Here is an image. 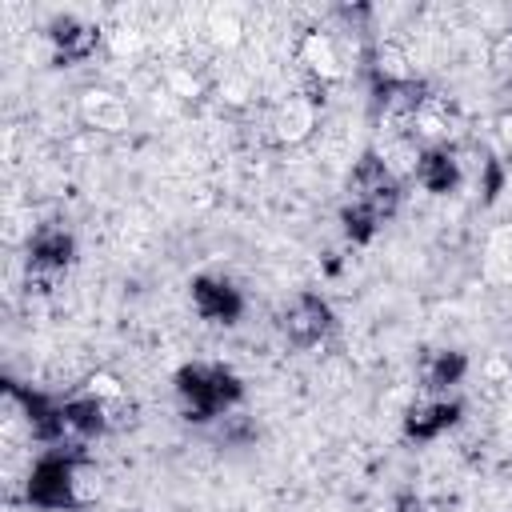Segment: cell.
I'll list each match as a JSON object with an SVG mask.
<instances>
[{"mask_svg": "<svg viewBox=\"0 0 512 512\" xmlns=\"http://www.w3.org/2000/svg\"><path fill=\"white\" fill-rule=\"evenodd\" d=\"M76 256V240L60 224H44L28 236V268L40 276H60Z\"/></svg>", "mask_w": 512, "mask_h": 512, "instance_id": "cell-6", "label": "cell"}, {"mask_svg": "<svg viewBox=\"0 0 512 512\" xmlns=\"http://www.w3.org/2000/svg\"><path fill=\"white\" fill-rule=\"evenodd\" d=\"M176 396L184 404V416L188 420H216V416H232V408L244 400V384L232 368L224 364H184L176 376Z\"/></svg>", "mask_w": 512, "mask_h": 512, "instance_id": "cell-1", "label": "cell"}, {"mask_svg": "<svg viewBox=\"0 0 512 512\" xmlns=\"http://www.w3.org/2000/svg\"><path fill=\"white\" fill-rule=\"evenodd\" d=\"M192 308L208 324H236L244 316V296L224 276H196L192 280Z\"/></svg>", "mask_w": 512, "mask_h": 512, "instance_id": "cell-5", "label": "cell"}, {"mask_svg": "<svg viewBox=\"0 0 512 512\" xmlns=\"http://www.w3.org/2000/svg\"><path fill=\"white\" fill-rule=\"evenodd\" d=\"M64 424H68V436L92 440L108 428V408L96 396H72V400H64Z\"/></svg>", "mask_w": 512, "mask_h": 512, "instance_id": "cell-10", "label": "cell"}, {"mask_svg": "<svg viewBox=\"0 0 512 512\" xmlns=\"http://www.w3.org/2000/svg\"><path fill=\"white\" fill-rule=\"evenodd\" d=\"M416 180L424 192L432 196H448L456 184H460V164L448 148H424L420 160H416Z\"/></svg>", "mask_w": 512, "mask_h": 512, "instance_id": "cell-9", "label": "cell"}, {"mask_svg": "<svg viewBox=\"0 0 512 512\" xmlns=\"http://www.w3.org/2000/svg\"><path fill=\"white\" fill-rule=\"evenodd\" d=\"M460 412H464V404H460L456 396L424 400V404H416V408L404 416V436H408V440H416V444H428V440L444 436V432L460 420Z\"/></svg>", "mask_w": 512, "mask_h": 512, "instance_id": "cell-7", "label": "cell"}, {"mask_svg": "<svg viewBox=\"0 0 512 512\" xmlns=\"http://www.w3.org/2000/svg\"><path fill=\"white\" fill-rule=\"evenodd\" d=\"M464 372H468V356L456 352V348H440V352H432V356L424 360L420 380H424L428 392H448L452 384L464 380Z\"/></svg>", "mask_w": 512, "mask_h": 512, "instance_id": "cell-11", "label": "cell"}, {"mask_svg": "<svg viewBox=\"0 0 512 512\" xmlns=\"http://www.w3.org/2000/svg\"><path fill=\"white\" fill-rule=\"evenodd\" d=\"M76 468H80V456L72 448H52L44 452L32 472H28V504L36 508H48V512H64L76 504Z\"/></svg>", "mask_w": 512, "mask_h": 512, "instance_id": "cell-2", "label": "cell"}, {"mask_svg": "<svg viewBox=\"0 0 512 512\" xmlns=\"http://www.w3.org/2000/svg\"><path fill=\"white\" fill-rule=\"evenodd\" d=\"M48 40H52L60 64H76V60L92 56V48H96V32L88 24H80L76 16H56L48 24Z\"/></svg>", "mask_w": 512, "mask_h": 512, "instance_id": "cell-8", "label": "cell"}, {"mask_svg": "<svg viewBox=\"0 0 512 512\" xmlns=\"http://www.w3.org/2000/svg\"><path fill=\"white\" fill-rule=\"evenodd\" d=\"M348 192H352L356 204L372 208L380 220H388L396 212V204H400V180L384 164V156H376V152H364L356 160V168L348 176Z\"/></svg>", "mask_w": 512, "mask_h": 512, "instance_id": "cell-4", "label": "cell"}, {"mask_svg": "<svg viewBox=\"0 0 512 512\" xmlns=\"http://www.w3.org/2000/svg\"><path fill=\"white\" fill-rule=\"evenodd\" d=\"M276 328H280V336H284L292 348H316V344H324L328 332L336 328V316H332V308H328L324 296L300 292V296H292V300L284 304Z\"/></svg>", "mask_w": 512, "mask_h": 512, "instance_id": "cell-3", "label": "cell"}, {"mask_svg": "<svg viewBox=\"0 0 512 512\" xmlns=\"http://www.w3.org/2000/svg\"><path fill=\"white\" fill-rule=\"evenodd\" d=\"M340 224H344V236H348L352 244H368V240L380 232V224H384V220H380L372 208H364V204H356V200H352V204L340 212Z\"/></svg>", "mask_w": 512, "mask_h": 512, "instance_id": "cell-12", "label": "cell"}]
</instances>
